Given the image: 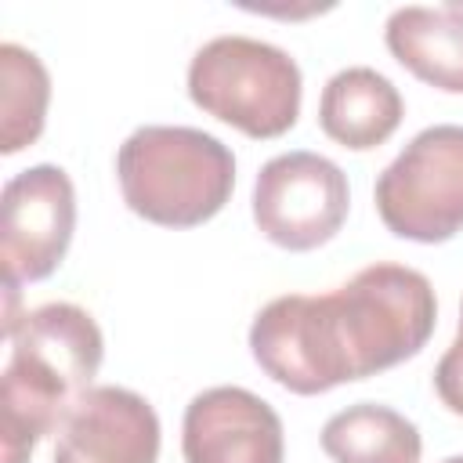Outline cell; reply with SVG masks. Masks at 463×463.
Segmentation results:
<instances>
[{
    "label": "cell",
    "mask_w": 463,
    "mask_h": 463,
    "mask_svg": "<svg viewBox=\"0 0 463 463\" xmlns=\"http://www.w3.org/2000/svg\"><path fill=\"white\" fill-rule=\"evenodd\" d=\"M76 192L61 166L40 163L14 174L0 195V260L4 282L47 279L72 242Z\"/></svg>",
    "instance_id": "7"
},
{
    "label": "cell",
    "mask_w": 463,
    "mask_h": 463,
    "mask_svg": "<svg viewBox=\"0 0 463 463\" xmlns=\"http://www.w3.org/2000/svg\"><path fill=\"white\" fill-rule=\"evenodd\" d=\"M0 152L14 156L25 145H33L43 130L47 101H51V80L43 61L18 47V43H0Z\"/></svg>",
    "instance_id": "13"
},
{
    "label": "cell",
    "mask_w": 463,
    "mask_h": 463,
    "mask_svg": "<svg viewBox=\"0 0 463 463\" xmlns=\"http://www.w3.org/2000/svg\"><path fill=\"white\" fill-rule=\"evenodd\" d=\"M402 112L405 109L398 87L369 65L340 69L322 87V101H318V123L326 137L354 152L383 145L398 130Z\"/></svg>",
    "instance_id": "10"
},
{
    "label": "cell",
    "mask_w": 463,
    "mask_h": 463,
    "mask_svg": "<svg viewBox=\"0 0 463 463\" xmlns=\"http://www.w3.org/2000/svg\"><path fill=\"white\" fill-rule=\"evenodd\" d=\"M441 463H463V456H449V459H441Z\"/></svg>",
    "instance_id": "15"
},
{
    "label": "cell",
    "mask_w": 463,
    "mask_h": 463,
    "mask_svg": "<svg viewBox=\"0 0 463 463\" xmlns=\"http://www.w3.org/2000/svg\"><path fill=\"white\" fill-rule=\"evenodd\" d=\"M434 318L427 275L380 260L333 293H286L264 304L250 326V351L279 387L322 394L412 358Z\"/></svg>",
    "instance_id": "1"
},
{
    "label": "cell",
    "mask_w": 463,
    "mask_h": 463,
    "mask_svg": "<svg viewBox=\"0 0 463 463\" xmlns=\"http://www.w3.org/2000/svg\"><path fill=\"white\" fill-rule=\"evenodd\" d=\"M376 213L398 239L445 242L463 228V127L420 130L376 177Z\"/></svg>",
    "instance_id": "5"
},
{
    "label": "cell",
    "mask_w": 463,
    "mask_h": 463,
    "mask_svg": "<svg viewBox=\"0 0 463 463\" xmlns=\"http://www.w3.org/2000/svg\"><path fill=\"white\" fill-rule=\"evenodd\" d=\"M188 98L250 137H279L300 116V69L275 43L213 36L188 65Z\"/></svg>",
    "instance_id": "4"
},
{
    "label": "cell",
    "mask_w": 463,
    "mask_h": 463,
    "mask_svg": "<svg viewBox=\"0 0 463 463\" xmlns=\"http://www.w3.org/2000/svg\"><path fill=\"white\" fill-rule=\"evenodd\" d=\"M322 449L333 463H420L423 438L402 412L358 402L326 420Z\"/></svg>",
    "instance_id": "12"
},
{
    "label": "cell",
    "mask_w": 463,
    "mask_h": 463,
    "mask_svg": "<svg viewBox=\"0 0 463 463\" xmlns=\"http://www.w3.org/2000/svg\"><path fill=\"white\" fill-rule=\"evenodd\" d=\"M347 177L318 152L268 159L253 184V221L282 250L304 253L329 242L347 217Z\"/></svg>",
    "instance_id": "6"
},
{
    "label": "cell",
    "mask_w": 463,
    "mask_h": 463,
    "mask_svg": "<svg viewBox=\"0 0 463 463\" xmlns=\"http://www.w3.org/2000/svg\"><path fill=\"white\" fill-rule=\"evenodd\" d=\"M0 373V459L29 463L36 441L61 427L101 365V329L76 304H43L7 333Z\"/></svg>",
    "instance_id": "2"
},
{
    "label": "cell",
    "mask_w": 463,
    "mask_h": 463,
    "mask_svg": "<svg viewBox=\"0 0 463 463\" xmlns=\"http://www.w3.org/2000/svg\"><path fill=\"white\" fill-rule=\"evenodd\" d=\"M434 391H438V398H441V405L449 412L463 416V307H459L456 340H452V347L441 354V362L434 369Z\"/></svg>",
    "instance_id": "14"
},
{
    "label": "cell",
    "mask_w": 463,
    "mask_h": 463,
    "mask_svg": "<svg viewBox=\"0 0 463 463\" xmlns=\"http://www.w3.org/2000/svg\"><path fill=\"white\" fill-rule=\"evenodd\" d=\"M123 203L163 228H195L224 210L235 188V156L195 127H137L116 152Z\"/></svg>",
    "instance_id": "3"
},
{
    "label": "cell",
    "mask_w": 463,
    "mask_h": 463,
    "mask_svg": "<svg viewBox=\"0 0 463 463\" xmlns=\"http://www.w3.org/2000/svg\"><path fill=\"white\" fill-rule=\"evenodd\" d=\"M184 463H282V420L246 387L195 394L181 423Z\"/></svg>",
    "instance_id": "8"
},
{
    "label": "cell",
    "mask_w": 463,
    "mask_h": 463,
    "mask_svg": "<svg viewBox=\"0 0 463 463\" xmlns=\"http://www.w3.org/2000/svg\"><path fill=\"white\" fill-rule=\"evenodd\" d=\"M387 51L423 83L463 94V14L449 7H398L383 29Z\"/></svg>",
    "instance_id": "11"
},
{
    "label": "cell",
    "mask_w": 463,
    "mask_h": 463,
    "mask_svg": "<svg viewBox=\"0 0 463 463\" xmlns=\"http://www.w3.org/2000/svg\"><path fill=\"white\" fill-rule=\"evenodd\" d=\"M159 416L127 387H90L58 427L54 463H156Z\"/></svg>",
    "instance_id": "9"
}]
</instances>
